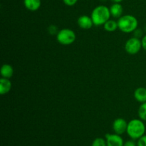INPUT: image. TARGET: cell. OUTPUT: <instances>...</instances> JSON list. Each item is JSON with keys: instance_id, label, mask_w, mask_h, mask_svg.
I'll return each mask as SVG.
<instances>
[{"instance_id": "obj_1", "label": "cell", "mask_w": 146, "mask_h": 146, "mask_svg": "<svg viewBox=\"0 0 146 146\" xmlns=\"http://www.w3.org/2000/svg\"><path fill=\"white\" fill-rule=\"evenodd\" d=\"M110 9L104 5H100L94 8L91 12V17L95 26L104 25L111 17Z\"/></svg>"}, {"instance_id": "obj_2", "label": "cell", "mask_w": 146, "mask_h": 146, "mask_svg": "<svg viewBox=\"0 0 146 146\" xmlns=\"http://www.w3.org/2000/svg\"><path fill=\"white\" fill-rule=\"evenodd\" d=\"M118 25L120 31L125 34H129L138 29V21L134 16L126 14L118 19Z\"/></svg>"}, {"instance_id": "obj_3", "label": "cell", "mask_w": 146, "mask_h": 146, "mask_svg": "<svg viewBox=\"0 0 146 146\" xmlns=\"http://www.w3.org/2000/svg\"><path fill=\"white\" fill-rule=\"evenodd\" d=\"M127 133L132 139H139L144 135L145 132V125L141 119H133L128 123Z\"/></svg>"}, {"instance_id": "obj_4", "label": "cell", "mask_w": 146, "mask_h": 146, "mask_svg": "<svg viewBox=\"0 0 146 146\" xmlns=\"http://www.w3.org/2000/svg\"><path fill=\"white\" fill-rule=\"evenodd\" d=\"M56 39L61 45H71L76 39V35L75 32L70 29H63L57 33Z\"/></svg>"}, {"instance_id": "obj_5", "label": "cell", "mask_w": 146, "mask_h": 146, "mask_svg": "<svg viewBox=\"0 0 146 146\" xmlns=\"http://www.w3.org/2000/svg\"><path fill=\"white\" fill-rule=\"evenodd\" d=\"M142 48V43L140 38L133 37L129 38L125 44V50L128 54L131 55H135L141 51Z\"/></svg>"}, {"instance_id": "obj_6", "label": "cell", "mask_w": 146, "mask_h": 146, "mask_svg": "<svg viewBox=\"0 0 146 146\" xmlns=\"http://www.w3.org/2000/svg\"><path fill=\"white\" fill-rule=\"evenodd\" d=\"M128 123L124 118H118L115 119L113 123V129L115 133L122 135L127 131Z\"/></svg>"}, {"instance_id": "obj_7", "label": "cell", "mask_w": 146, "mask_h": 146, "mask_svg": "<svg viewBox=\"0 0 146 146\" xmlns=\"http://www.w3.org/2000/svg\"><path fill=\"white\" fill-rule=\"evenodd\" d=\"M107 146H123L124 142L121 135L107 133L106 135Z\"/></svg>"}, {"instance_id": "obj_8", "label": "cell", "mask_w": 146, "mask_h": 146, "mask_svg": "<svg viewBox=\"0 0 146 146\" xmlns=\"http://www.w3.org/2000/svg\"><path fill=\"white\" fill-rule=\"evenodd\" d=\"M77 24L80 28L86 30L90 29L94 25L91 17L87 15H82L78 17L77 20Z\"/></svg>"}, {"instance_id": "obj_9", "label": "cell", "mask_w": 146, "mask_h": 146, "mask_svg": "<svg viewBox=\"0 0 146 146\" xmlns=\"http://www.w3.org/2000/svg\"><path fill=\"white\" fill-rule=\"evenodd\" d=\"M11 86L12 85H11V82L9 78L1 77V78L0 79V94L1 95L8 94L11 90Z\"/></svg>"}, {"instance_id": "obj_10", "label": "cell", "mask_w": 146, "mask_h": 146, "mask_svg": "<svg viewBox=\"0 0 146 146\" xmlns=\"http://www.w3.org/2000/svg\"><path fill=\"white\" fill-rule=\"evenodd\" d=\"M134 98L141 104L146 102V88L139 87L134 91Z\"/></svg>"}, {"instance_id": "obj_11", "label": "cell", "mask_w": 146, "mask_h": 146, "mask_svg": "<svg viewBox=\"0 0 146 146\" xmlns=\"http://www.w3.org/2000/svg\"><path fill=\"white\" fill-rule=\"evenodd\" d=\"M26 8L31 11H37L41 7V0H24Z\"/></svg>"}, {"instance_id": "obj_12", "label": "cell", "mask_w": 146, "mask_h": 146, "mask_svg": "<svg viewBox=\"0 0 146 146\" xmlns=\"http://www.w3.org/2000/svg\"><path fill=\"white\" fill-rule=\"evenodd\" d=\"M111 14L114 18H120L122 17L123 9L120 3H114L110 8Z\"/></svg>"}, {"instance_id": "obj_13", "label": "cell", "mask_w": 146, "mask_h": 146, "mask_svg": "<svg viewBox=\"0 0 146 146\" xmlns=\"http://www.w3.org/2000/svg\"><path fill=\"white\" fill-rule=\"evenodd\" d=\"M1 76L3 78H10L12 77L13 74H14V68H13L12 66L8 64H3L1 68Z\"/></svg>"}, {"instance_id": "obj_14", "label": "cell", "mask_w": 146, "mask_h": 146, "mask_svg": "<svg viewBox=\"0 0 146 146\" xmlns=\"http://www.w3.org/2000/svg\"><path fill=\"white\" fill-rule=\"evenodd\" d=\"M104 29L108 32H113L115 31L117 29H118V21L113 19H109L108 21L104 24Z\"/></svg>"}, {"instance_id": "obj_15", "label": "cell", "mask_w": 146, "mask_h": 146, "mask_svg": "<svg viewBox=\"0 0 146 146\" xmlns=\"http://www.w3.org/2000/svg\"><path fill=\"white\" fill-rule=\"evenodd\" d=\"M138 116L140 119L146 121V102L141 104L138 108Z\"/></svg>"}, {"instance_id": "obj_16", "label": "cell", "mask_w": 146, "mask_h": 146, "mask_svg": "<svg viewBox=\"0 0 146 146\" xmlns=\"http://www.w3.org/2000/svg\"><path fill=\"white\" fill-rule=\"evenodd\" d=\"M91 146H107L106 141L102 138H97L93 141Z\"/></svg>"}, {"instance_id": "obj_17", "label": "cell", "mask_w": 146, "mask_h": 146, "mask_svg": "<svg viewBox=\"0 0 146 146\" xmlns=\"http://www.w3.org/2000/svg\"><path fill=\"white\" fill-rule=\"evenodd\" d=\"M48 33L50 34H52V35H54V34H57V33L58 32V29H57V27L55 25H51L48 27Z\"/></svg>"}, {"instance_id": "obj_18", "label": "cell", "mask_w": 146, "mask_h": 146, "mask_svg": "<svg viewBox=\"0 0 146 146\" xmlns=\"http://www.w3.org/2000/svg\"><path fill=\"white\" fill-rule=\"evenodd\" d=\"M137 145L138 146H146V135H144L138 139Z\"/></svg>"}, {"instance_id": "obj_19", "label": "cell", "mask_w": 146, "mask_h": 146, "mask_svg": "<svg viewBox=\"0 0 146 146\" xmlns=\"http://www.w3.org/2000/svg\"><path fill=\"white\" fill-rule=\"evenodd\" d=\"M133 32H134V36L136 37V38H141V37L143 36V32L142 30L140 29H136Z\"/></svg>"}, {"instance_id": "obj_20", "label": "cell", "mask_w": 146, "mask_h": 146, "mask_svg": "<svg viewBox=\"0 0 146 146\" xmlns=\"http://www.w3.org/2000/svg\"><path fill=\"white\" fill-rule=\"evenodd\" d=\"M63 1H64L66 5L71 7V6L75 5L77 1H78V0H63Z\"/></svg>"}, {"instance_id": "obj_21", "label": "cell", "mask_w": 146, "mask_h": 146, "mask_svg": "<svg viewBox=\"0 0 146 146\" xmlns=\"http://www.w3.org/2000/svg\"><path fill=\"white\" fill-rule=\"evenodd\" d=\"M123 146H138L135 143V142H134L133 141H128L125 143H124Z\"/></svg>"}, {"instance_id": "obj_22", "label": "cell", "mask_w": 146, "mask_h": 146, "mask_svg": "<svg viewBox=\"0 0 146 146\" xmlns=\"http://www.w3.org/2000/svg\"><path fill=\"white\" fill-rule=\"evenodd\" d=\"M141 43H142V48L146 51V34L143 36L142 39H141Z\"/></svg>"}, {"instance_id": "obj_23", "label": "cell", "mask_w": 146, "mask_h": 146, "mask_svg": "<svg viewBox=\"0 0 146 146\" xmlns=\"http://www.w3.org/2000/svg\"><path fill=\"white\" fill-rule=\"evenodd\" d=\"M111 1L114 3H120V2H121L123 0H111Z\"/></svg>"}, {"instance_id": "obj_24", "label": "cell", "mask_w": 146, "mask_h": 146, "mask_svg": "<svg viewBox=\"0 0 146 146\" xmlns=\"http://www.w3.org/2000/svg\"><path fill=\"white\" fill-rule=\"evenodd\" d=\"M145 31H146V26H145Z\"/></svg>"}]
</instances>
